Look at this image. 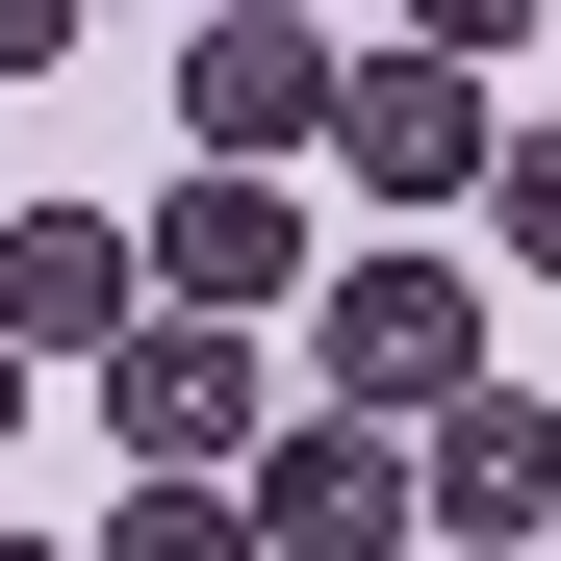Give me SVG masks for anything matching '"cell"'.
Returning <instances> with one entry per match:
<instances>
[{
  "label": "cell",
  "mask_w": 561,
  "mask_h": 561,
  "mask_svg": "<svg viewBox=\"0 0 561 561\" xmlns=\"http://www.w3.org/2000/svg\"><path fill=\"white\" fill-rule=\"evenodd\" d=\"M153 307H205V332L307 307V205H280V179H179L153 205Z\"/></svg>",
  "instance_id": "6"
},
{
  "label": "cell",
  "mask_w": 561,
  "mask_h": 561,
  "mask_svg": "<svg viewBox=\"0 0 561 561\" xmlns=\"http://www.w3.org/2000/svg\"><path fill=\"white\" fill-rule=\"evenodd\" d=\"M409 459H434V536H459V561H511V536H561V409H536V383H485V409H434Z\"/></svg>",
  "instance_id": "8"
},
{
  "label": "cell",
  "mask_w": 561,
  "mask_h": 561,
  "mask_svg": "<svg viewBox=\"0 0 561 561\" xmlns=\"http://www.w3.org/2000/svg\"><path fill=\"white\" fill-rule=\"evenodd\" d=\"M51 51H77V0H0V77H51Z\"/></svg>",
  "instance_id": "12"
},
{
  "label": "cell",
  "mask_w": 561,
  "mask_h": 561,
  "mask_svg": "<svg viewBox=\"0 0 561 561\" xmlns=\"http://www.w3.org/2000/svg\"><path fill=\"white\" fill-rule=\"evenodd\" d=\"M77 561H280V536H255V485H128Z\"/></svg>",
  "instance_id": "9"
},
{
  "label": "cell",
  "mask_w": 561,
  "mask_h": 561,
  "mask_svg": "<svg viewBox=\"0 0 561 561\" xmlns=\"http://www.w3.org/2000/svg\"><path fill=\"white\" fill-rule=\"evenodd\" d=\"M332 153H357V205H485V179H511V103H485L459 51H357Z\"/></svg>",
  "instance_id": "4"
},
{
  "label": "cell",
  "mask_w": 561,
  "mask_h": 561,
  "mask_svg": "<svg viewBox=\"0 0 561 561\" xmlns=\"http://www.w3.org/2000/svg\"><path fill=\"white\" fill-rule=\"evenodd\" d=\"M255 536H280V561H409V536H434V459H409L383 409H280Z\"/></svg>",
  "instance_id": "3"
},
{
  "label": "cell",
  "mask_w": 561,
  "mask_h": 561,
  "mask_svg": "<svg viewBox=\"0 0 561 561\" xmlns=\"http://www.w3.org/2000/svg\"><path fill=\"white\" fill-rule=\"evenodd\" d=\"M0 434H26V357H0Z\"/></svg>",
  "instance_id": "14"
},
{
  "label": "cell",
  "mask_w": 561,
  "mask_h": 561,
  "mask_svg": "<svg viewBox=\"0 0 561 561\" xmlns=\"http://www.w3.org/2000/svg\"><path fill=\"white\" fill-rule=\"evenodd\" d=\"M205 26H307V0H205Z\"/></svg>",
  "instance_id": "13"
},
{
  "label": "cell",
  "mask_w": 561,
  "mask_h": 561,
  "mask_svg": "<svg viewBox=\"0 0 561 561\" xmlns=\"http://www.w3.org/2000/svg\"><path fill=\"white\" fill-rule=\"evenodd\" d=\"M0 561H77V536H0Z\"/></svg>",
  "instance_id": "15"
},
{
  "label": "cell",
  "mask_w": 561,
  "mask_h": 561,
  "mask_svg": "<svg viewBox=\"0 0 561 561\" xmlns=\"http://www.w3.org/2000/svg\"><path fill=\"white\" fill-rule=\"evenodd\" d=\"M485 230H511V280H561V103L511 128V179H485Z\"/></svg>",
  "instance_id": "10"
},
{
  "label": "cell",
  "mask_w": 561,
  "mask_h": 561,
  "mask_svg": "<svg viewBox=\"0 0 561 561\" xmlns=\"http://www.w3.org/2000/svg\"><path fill=\"white\" fill-rule=\"evenodd\" d=\"M307 409H383V434L485 409V280H459V255H357L307 307Z\"/></svg>",
  "instance_id": "1"
},
{
  "label": "cell",
  "mask_w": 561,
  "mask_h": 561,
  "mask_svg": "<svg viewBox=\"0 0 561 561\" xmlns=\"http://www.w3.org/2000/svg\"><path fill=\"white\" fill-rule=\"evenodd\" d=\"M0 332H51V357H128V332H153V230H103V205H26V230H0Z\"/></svg>",
  "instance_id": "7"
},
{
  "label": "cell",
  "mask_w": 561,
  "mask_h": 561,
  "mask_svg": "<svg viewBox=\"0 0 561 561\" xmlns=\"http://www.w3.org/2000/svg\"><path fill=\"white\" fill-rule=\"evenodd\" d=\"M103 434H128V485H255V459H280V383H255L205 307H153L103 357Z\"/></svg>",
  "instance_id": "2"
},
{
  "label": "cell",
  "mask_w": 561,
  "mask_h": 561,
  "mask_svg": "<svg viewBox=\"0 0 561 561\" xmlns=\"http://www.w3.org/2000/svg\"><path fill=\"white\" fill-rule=\"evenodd\" d=\"M332 103H357V77H332V26H205V51H179V153H205V179L332 153Z\"/></svg>",
  "instance_id": "5"
},
{
  "label": "cell",
  "mask_w": 561,
  "mask_h": 561,
  "mask_svg": "<svg viewBox=\"0 0 561 561\" xmlns=\"http://www.w3.org/2000/svg\"><path fill=\"white\" fill-rule=\"evenodd\" d=\"M409 51H459V77H511V51H536V0H409Z\"/></svg>",
  "instance_id": "11"
}]
</instances>
